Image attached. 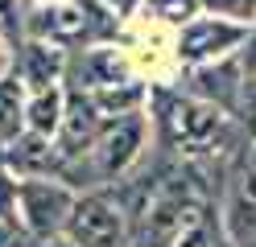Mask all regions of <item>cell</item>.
<instances>
[{"mask_svg":"<svg viewBox=\"0 0 256 247\" xmlns=\"http://www.w3.org/2000/svg\"><path fill=\"white\" fill-rule=\"evenodd\" d=\"M157 120L166 128V140L186 157H211V153H223L232 140V115L219 111L211 103H202L194 95H178L170 99V107L157 111Z\"/></svg>","mask_w":256,"mask_h":247,"instance_id":"obj_2","label":"cell"},{"mask_svg":"<svg viewBox=\"0 0 256 247\" xmlns=\"http://www.w3.org/2000/svg\"><path fill=\"white\" fill-rule=\"evenodd\" d=\"M0 161H4V169L17 181H25V177H62L66 173V157H62L58 140L38 136V132H21L8 148H0Z\"/></svg>","mask_w":256,"mask_h":247,"instance_id":"obj_8","label":"cell"},{"mask_svg":"<svg viewBox=\"0 0 256 247\" xmlns=\"http://www.w3.org/2000/svg\"><path fill=\"white\" fill-rule=\"evenodd\" d=\"M66 66H70V54L54 41H21L12 49V70L17 78L34 91H50V87H62V78H66Z\"/></svg>","mask_w":256,"mask_h":247,"instance_id":"obj_9","label":"cell"},{"mask_svg":"<svg viewBox=\"0 0 256 247\" xmlns=\"http://www.w3.org/2000/svg\"><path fill=\"white\" fill-rule=\"evenodd\" d=\"M74 202H78V190H70L62 177L17 181V223L34 243H50L58 235H66Z\"/></svg>","mask_w":256,"mask_h":247,"instance_id":"obj_3","label":"cell"},{"mask_svg":"<svg viewBox=\"0 0 256 247\" xmlns=\"http://www.w3.org/2000/svg\"><path fill=\"white\" fill-rule=\"evenodd\" d=\"M244 247H256V239H252V243H244Z\"/></svg>","mask_w":256,"mask_h":247,"instance_id":"obj_20","label":"cell"},{"mask_svg":"<svg viewBox=\"0 0 256 247\" xmlns=\"http://www.w3.org/2000/svg\"><path fill=\"white\" fill-rule=\"evenodd\" d=\"M66 239L74 247H132L136 243V223L128 210L104 190L78 194L74 214L66 223Z\"/></svg>","mask_w":256,"mask_h":247,"instance_id":"obj_4","label":"cell"},{"mask_svg":"<svg viewBox=\"0 0 256 247\" xmlns=\"http://www.w3.org/2000/svg\"><path fill=\"white\" fill-rule=\"evenodd\" d=\"M145 136H149V115L145 111H132V115H120V120H108L100 140L91 148V177L95 186H108V181H120L132 165L145 153Z\"/></svg>","mask_w":256,"mask_h":247,"instance_id":"obj_5","label":"cell"},{"mask_svg":"<svg viewBox=\"0 0 256 247\" xmlns=\"http://www.w3.org/2000/svg\"><path fill=\"white\" fill-rule=\"evenodd\" d=\"M244 87H248V70L236 54L223 58V62H211V66H198L190 70V95L211 103L228 115H240V103H244Z\"/></svg>","mask_w":256,"mask_h":247,"instance_id":"obj_7","label":"cell"},{"mask_svg":"<svg viewBox=\"0 0 256 247\" xmlns=\"http://www.w3.org/2000/svg\"><path fill=\"white\" fill-rule=\"evenodd\" d=\"M17 219V177L0 165V223Z\"/></svg>","mask_w":256,"mask_h":247,"instance_id":"obj_16","label":"cell"},{"mask_svg":"<svg viewBox=\"0 0 256 247\" xmlns=\"http://www.w3.org/2000/svg\"><path fill=\"white\" fill-rule=\"evenodd\" d=\"M202 12L223 16V21H236V25H256V0H202Z\"/></svg>","mask_w":256,"mask_h":247,"instance_id":"obj_15","label":"cell"},{"mask_svg":"<svg viewBox=\"0 0 256 247\" xmlns=\"http://www.w3.org/2000/svg\"><path fill=\"white\" fill-rule=\"evenodd\" d=\"M145 8L166 25H190L194 16H202V0H145Z\"/></svg>","mask_w":256,"mask_h":247,"instance_id":"obj_14","label":"cell"},{"mask_svg":"<svg viewBox=\"0 0 256 247\" xmlns=\"http://www.w3.org/2000/svg\"><path fill=\"white\" fill-rule=\"evenodd\" d=\"M62 120H66V87H50V91H34V95H29V107H25L29 132L58 140Z\"/></svg>","mask_w":256,"mask_h":247,"instance_id":"obj_13","label":"cell"},{"mask_svg":"<svg viewBox=\"0 0 256 247\" xmlns=\"http://www.w3.org/2000/svg\"><path fill=\"white\" fill-rule=\"evenodd\" d=\"M29 37L34 41H54L62 49H95L116 33V16L100 0H70V4H50L29 16Z\"/></svg>","mask_w":256,"mask_h":247,"instance_id":"obj_1","label":"cell"},{"mask_svg":"<svg viewBox=\"0 0 256 247\" xmlns=\"http://www.w3.org/2000/svg\"><path fill=\"white\" fill-rule=\"evenodd\" d=\"M116 82H128V62L112 45H95V49L70 54L66 87H74V91H104V87H116Z\"/></svg>","mask_w":256,"mask_h":247,"instance_id":"obj_10","label":"cell"},{"mask_svg":"<svg viewBox=\"0 0 256 247\" xmlns=\"http://www.w3.org/2000/svg\"><path fill=\"white\" fill-rule=\"evenodd\" d=\"M25 107H29V87L17 78V70H8L0 78V148H8L21 132H29Z\"/></svg>","mask_w":256,"mask_h":247,"instance_id":"obj_12","label":"cell"},{"mask_svg":"<svg viewBox=\"0 0 256 247\" xmlns=\"http://www.w3.org/2000/svg\"><path fill=\"white\" fill-rule=\"evenodd\" d=\"M8 70H12V54L4 49V33H0V78H4Z\"/></svg>","mask_w":256,"mask_h":247,"instance_id":"obj_18","label":"cell"},{"mask_svg":"<svg viewBox=\"0 0 256 247\" xmlns=\"http://www.w3.org/2000/svg\"><path fill=\"white\" fill-rule=\"evenodd\" d=\"M240 62H244V70H248V78L256 74V25H252V37H248V45L240 49Z\"/></svg>","mask_w":256,"mask_h":247,"instance_id":"obj_17","label":"cell"},{"mask_svg":"<svg viewBox=\"0 0 256 247\" xmlns=\"http://www.w3.org/2000/svg\"><path fill=\"white\" fill-rule=\"evenodd\" d=\"M228 235L244 247L256 239V144L244 153L228 194Z\"/></svg>","mask_w":256,"mask_h":247,"instance_id":"obj_11","label":"cell"},{"mask_svg":"<svg viewBox=\"0 0 256 247\" xmlns=\"http://www.w3.org/2000/svg\"><path fill=\"white\" fill-rule=\"evenodd\" d=\"M38 247H74L66 235H58V239H50V243H38Z\"/></svg>","mask_w":256,"mask_h":247,"instance_id":"obj_19","label":"cell"},{"mask_svg":"<svg viewBox=\"0 0 256 247\" xmlns=\"http://www.w3.org/2000/svg\"><path fill=\"white\" fill-rule=\"evenodd\" d=\"M0 165H4V161H0Z\"/></svg>","mask_w":256,"mask_h":247,"instance_id":"obj_21","label":"cell"},{"mask_svg":"<svg viewBox=\"0 0 256 247\" xmlns=\"http://www.w3.org/2000/svg\"><path fill=\"white\" fill-rule=\"evenodd\" d=\"M248 37H252V29H248V25H236V21H223V16L202 12V16H194L190 25L178 29L174 54H178L182 66L198 70V66H211V62L232 58L240 45H248Z\"/></svg>","mask_w":256,"mask_h":247,"instance_id":"obj_6","label":"cell"}]
</instances>
